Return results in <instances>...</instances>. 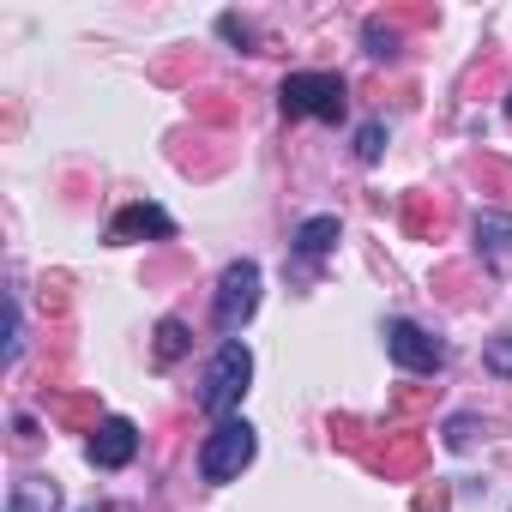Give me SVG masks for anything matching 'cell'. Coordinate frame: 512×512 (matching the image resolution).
<instances>
[{"label": "cell", "mask_w": 512, "mask_h": 512, "mask_svg": "<svg viewBox=\"0 0 512 512\" xmlns=\"http://www.w3.org/2000/svg\"><path fill=\"white\" fill-rule=\"evenodd\" d=\"M506 115H512V97H506Z\"/></svg>", "instance_id": "obj_13"}, {"label": "cell", "mask_w": 512, "mask_h": 512, "mask_svg": "<svg viewBox=\"0 0 512 512\" xmlns=\"http://www.w3.org/2000/svg\"><path fill=\"white\" fill-rule=\"evenodd\" d=\"M482 362H488L500 380H512V338H494V344L482 350Z\"/></svg>", "instance_id": "obj_11"}, {"label": "cell", "mask_w": 512, "mask_h": 512, "mask_svg": "<svg viewBox=\"0 0 512 512\" xmlns=\"http://www.w3.org/2000/svg\"><path fill=\"white\" fill-rule=\"evenodd\" d=\"M247 380H253V356H247V344H235V338H229V344L217 350V362H211L205 386H199V410H211V416H223V422H229V410L241 404Z\"/></svg>", "instance_id": "obj_2"}, {"label": "cell", "mask_w": 512, "mask_h": 512, "mask_svg": "<svg viewBox=\"0 0 512 512\" xmlns=\"http://www.w3.org/2000/svg\"><path fill=\"white\" fill-rule=\"evenodd\" d=\"M332 241H338V217H308L296 229V253H302V260H326Z\"/></svg>", "instance_id": "obj_8"}, {"label": "cell", "mask_w": 512, "mask_h": 512, "mask_svg": "<svg viewBox=\"0 0 512 512\" xmlns=\"http://www.w3.org/2000/svg\"><path fill=\"white\" fill-rule=\"evenodd\" d=\"M253 428L241 422V416H229V422H217L211 434H205V446H199V470H205V482H235L247 464H253Z\"/></svg>", "instance_id": "obj_1"}, {"label": "cell", "mask_w": 512, "mask_h": 512, "mask_svg": "<svg viewBox=\"0 0 512 512\" xmlns=\"http://www.w3.org/2000/svg\"><path fill=\"white\" fill-rule=\"evenodd\" d=\"M163 241V235H175V223H169V211L163 205H127V211H115V223H109V241Z\"/></svg>", "instance_id": "obj_7"}, {"label": "cell", "mask_w": 512, "mask_h": 512, "mask_svg": "<svg viewBox=\"0 0 512 512\" xmlns=\"http://www.w3.org/2000/svg\"><path fill=\"white\" fill-rule=\"evenodd\" d=\"M476 235H488V253H506V247H512V217H494V211H488V217L476 223Z\"/></svg>", "instance_id": "obj_10"}, {"label": "cell", "mask_w": 512, "mask_h": 512, "mask_svg": "<svg viewBox=\"0 0 512 512\" xmlns=\"http://www.w3.org/2000/svg\"><path fill=\"white\" fill-rule=\"evenodd\" d=\"M284 115L344 121V79L338 73H290L284 79Z\"/></svg>", "instance_id": "obj_3"}, {"label": "cell", "mask_w": 512, "mask_h": 512, "mask_svg": "<svg viewBox=\"0 0 512 512\" xmlns=\"http://www.w3.org/2000/svg\"><path fill=\"white\" fill-rule=\"evenodd\" d=\"M386 350H392V362L410 368V374H434V368L446 362V344L428 338V332L410 326V320H392V326H386Z\"/></svg>", "instance_id": "obj_5"}, {"label": "cell", "mask_w": 512, "mask_h": 512, "mask_svg": "<svg viewBox=\"0 0 512 512\" xmlns=\"http://www.w3.org/2000/svg\"><path fill=\"white\" fill-rule=\"evenodd\" d=\"M356 151H362V163H374V157H380V127H362V139H356Z\"/></svg>", "instance_id": "obj_12"}, {"label": "cell", "mask_w": 512, "mask_h": 512, "mask_svg": "<svg viewBox=\"0 0 512 512\" xmlns=\"http://www.w3.org/2000/svg\"><path fill=\"white\" fill-rule=\"evenodd\" d=\"M253 308H260V266L253 260H235L229 272H223V284H217V332H241L247 320H253Z\"/></svg>", "instance_id": "obj_4"}, {"label": "cell", "mask_w": 512, "mask_h": 512, "mask_svg": "<svg viewBox=\"0 0 512 512\" xmlns=\"http://www.w3.org/2000/svg\"><path fill=\"white\" fill-rule=\"evenodd\" d=\"M181 350H187V326L181 320H163L157 326V362H175Z\"/></svg>", "instance_id": "obj_9"}, {"label": "cell", "mask_w": 512, "mask_h": 512, "mask_svg": "<svg viewBox=\"0 0 512 512\" xmlns=\"http://www.w3.org/2000/svg\"><path fill=\"white\" fill-rule=\"evenodd\" d=\"M133 452H139V428H133L127 416H103V422L91 428V464H97V470L133 464Z\"/></svg>", "instance_id": "obj_6"}]
</instances>
